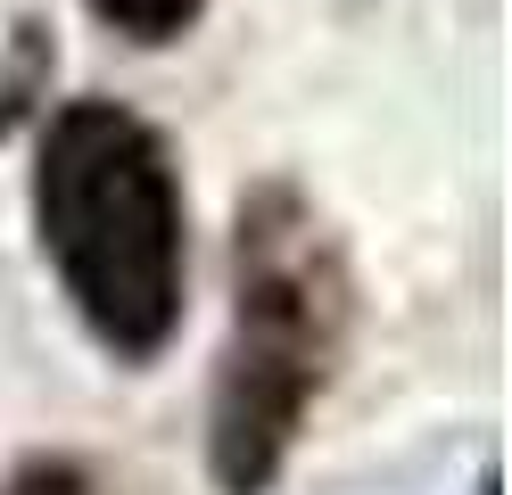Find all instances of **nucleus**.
I'll use <instances>...</instances> for the list:
<instances>
[{
    "mask_svg": "<svg viewBox=\"0 0 512 495\" xmlns=\"http://www.w3.org/2000/svg\"><path fill=\"white\" fill-rule=\"evenodd\" d=\"M34 223L100 347L149 363L182 322V182L166 141L116 99H75L42 132Z\"/></svg>",
    "mask_w": 512,
    "mask_h": 495,
    "instance_id": "1",
    "label": "nucleus"
},
{
    "mask_svg": "<svg viewBox=\"0 0 512 495\" xmlns=\"http://www.w3.org/2000/svg\"><path fill=\"white\" fill-rule=\"evenodd\" d=\"M339 347V264L290 190L248 198L240 215V314L215 372L207 462L223 495H265L298 446L306 405L323 396Z\"/></svg>",
    "mask_w": 512,
    "mask_h": 495,
    "instance_id": "2",
    "label": "nucleus"
},
{
    "mask_svg": "<svg viewBox=\"0 0 512 495\" xmlns=\"http://www.w3.org/2000/svg\"><path fill=\"white\" fill-rule=\"evenodd\" d=\"M207 0H91V17L116 25L124 42H174L182 25H199Z\"/></svg>",
    "mask_w": 512,
    "mask_h": 495,
    "instance_id": "3",
    "label": "nucleus"
},
{
    "mask_svg": "<svg viewBox=\"0 0 512 495\" xmlns=\"http://www.w3.org/2000/svg\"><path fill=\"white\" fill-rule=\"evenodd\" d=\"M0 495H100V479H91L83 462H67V454H34L25 471H9Z\"/></svg>",
    "mask_w": 512,
    "mask_h": 495,
    "instance_id": "4",
    "label": "nucleus"
}]
</instances>
